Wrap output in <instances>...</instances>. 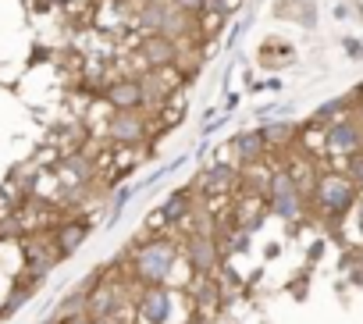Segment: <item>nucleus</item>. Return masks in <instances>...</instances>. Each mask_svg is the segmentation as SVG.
<instances>
[{
	"instance_id": "nucleus-1",
	"label": "nucleus",
	"mask_w": 363,
	"mask_h": 324,
	"mask_svg": "<svg viewBox=\"0 0 363 324\" xmlns=\"http://www.w3.org/2000/svg\"><path fill=\"white\" fill-rule=\"evenodd\" d=\"M174 267H178V246L171 239H164V235L146 239L132 253V274L139 281H146V285H167Z\"/></svg>"
},
{
	"instance_id": "nucleus-2",
	"label": "nucleus",
	"mask_w": 363,
	"mask_h": 324,
	"mask_svg": "<svg viewBox=\"0 0 363 324\" xmlns=\"http://www.w3.org/2000/svg\"><path fill=\"white\" fill-rule=\"evenodd\" d=\"M313 203L320 207V214L328 218H342L345 211L356 207V186L338 175V172H324L317 182H313Z\"/></svg>"
},
{
	"instance_id": "nucleus-3",
	"label": "nucleus",
	"mask_w": 363,
	"mask_h": 324,
	"mask_svg": "<svg viewBox=\"0 0 363 324\" xmlns=\"http://www.w3.org/2000/svg\"><path fill=\"white\" fill-rule=\"evenodd\" d=\"M267 203H271V214H278L281 221H299V218H303V193H299L296 179H292L285 168L271 172Z\"/></svg>"
},
{
	"instance_id": "nucleus-4",
	"label": "nucleus",
	"mask_w": 363,
	"mask_h": 324,
	"mask_svg": "<svg viewBox=\"0 0 363 324\" xmlns=\"http://www.w3.org/2000/svg\"><path fill=\"white\" fill-rule=\"evenodd\" d=\"M324 150L328 153H342V157L363 150V125H359V118L356 114H342L331 125H324Z\"/></svg>"
},
{
	"instance_id": "nucleus-5",
	"label": "nucleus",
	"mask_w": 363,
	"mask_h": 324,
	"mask_svg": "<svg viewBox=\"0 0 363 324\" xmlns=\"http://www.w3.org/2000/svg\"><path fill=\"white\" fill-rule=\"evenodd\" d=\"M174 310V296L167 285H150L139 299H135V317L143 324H167Z\"/></svg>"
},
{
	"instance_id": "nucleus-6",
	"label": "nucleus",
	"mask_w": 363,
	"mask_h": 324,
	"mask_svg": "<svg viewBox=\"0 0 363 324\" xmlns=\"http://www.w3.org/2000/svg\"><path fill=\"white\" fill-rule=\"evenodd\" d=\"M186 260H189V267H193L196 274H214L218 264H221V250H218L214 235L193 232V235L186 239Z\"/></svg>"
},
{
	"instance_id": "nucleus-7",
	"label": "nucleus",
	"mask_w": 363,
	"mask_h": 324,
	"mask_svg": "<svg viewBox=\"0 0 363 324\" xmlns=\"http://www.w3.org/2000/svg\"><path fill=\"white\" fill-rule=\"evenodd\" d=\"M107 135L118 146H139L146 139V118L139 111H114L107 121Z\"/></svg>"
},
{
	"instance_id": "nucleus-8",
	"label": "nucleus",
	"mask_w": 363,
	"mask_h": 324,
	"mask_svg": "<svg viewBox=\"0 0 363 324\" xmlns=\"http://www.w3.org/2000/svg\"><path fill=\"white\" fill-rule=\"evenodd\" d=\"M139 57L150 68H178V43L164 33H150L139 43Z\"/></svg>"
},
{
	"instance_id": "nucleus-9",
	"label": "nucleus",
	"mask_w": 363,
	"mask_h": 324,
	"mask_svg": "<svg viewBox=\"0 0 363 324\" xmlns=\"http://www.w3.org/2000/svg\"><path fill=\"white\" fill-rule=\"evenodd\" d=\"M57 264V250H54V239H33L26 242V278L29 281H43Z\"/></svg>"
},
{
	"instance_id": "nucleus-10",
	"label": "nucleus",
	"mask_w": 363,
	"mask_h": 324,
	"mask_svg": "<svg viewBox=\"0 0 363 324\" xmlns=\"http://www.w3.org/2000/svg\"><path fill=\"white\" fill-rule=\"evenodd\" d=\"M104 100L114 107V111H139L146 104V89H143V79H118L104 89Z\"/></svg>"
},
{
	"instance_id": "nucleus-11",
	"label": "nucleus",
	"mask_w": 363,
	"mask_h": 324,
	"mask_svg": "<svg viewBox=\"0 0 363 324\" xmlns=\"http://www.w3.org/2000/svg\"><path fill=\"white\" fill-rule=\"evenodd\" d=\"M50 239H54V250H57V257H72L86 239H89V221H65V225H57L54 232H50Z\"/></svg>"
},
{
	"instance_id": "nucleus-12",
	"label": "nucleus",
	"mask_w": 363,
	"mask_h": 324,
	"mask_svg": "<svg viewBox=\"0 0 363 324\" xmlns=\"http://www.w3.org/2000/svg\"><path fill=\"white\" fill-rule=\"evenodd\" d=\"M232 153H235V160H239L242 168H250V164H257V160H264L267 146H264L260 132L250 128V132H239V135L232 139Z\"/></svg>"
},
{
	"instance_id": "nucleus-13",
	"label": "nucleus",
	"mask_w": 363,
	"mask_h": 324,
	"mask_svg": "<svg viewBox=\"0 0 363 324\" xmlns=\"http://www.w3.org/2000/svg\"><path fill=\"white\" fill-rule=\"evenodd\" d=\"M239 182V172H235V164H228V160H221V164H214V168H207L203 175H200V189L203 193H228L232 186Z\"/></svg>"
},
{
	"instance_id": "nucleus-14",
	"label": "nucleus",
	"mask_w": 363,
	"mask_h": 324,
	"mask_svg": "<svg viewBox=\"0 0 363 324\" xmlns=\"http://www.w3.org/2000/svg\"><path fill=\"white\" fill-rule=\"evenodd\" d=\"M160 218L167 221V225H178V221H186L189 214H193V186H186V189H174L160 207Z\"/></svg>"
},
{
	"instance_id": "nucleus-15",
	"label": "nucleus",
	"mask_w": 363,
	"mask_h": 324,
	"mask_svg": "<svg viewBox=\"0 0 363 324\" xmlns=\"http://www.w3.org/2000/svg\"><path fill=\"white\" fill-rule=\"evenodd\" d=\"M257 132H260V139H264V146H267V150H285V146H289V143H292V139L299 135V128H296V125H292L289 118H278V121H264V125H260Z\"/></svg>"
},
{
	"instance_id": "nucleus-16",
	"label": "nucleus",
	"mask_w": 363,
	"mask_h": 324,
	"mask_svg": "<svg viewBox=\"0 0 363 324\" xmlns=\"http://www.w3.org/2000/svg\"><path fill=\"white\" fill-rule=\"evenodd\" d=\"M36 285H40V281H29V278H26V281H18V285L8 292L4 306H0V320H8L11 313H18V310H22V306H26V303L36 296Z\"/></svg>"
},
{
	"instance_id": "nucleus-17",
	"label": "nucleus",
	"mask_w": 363,
	"mask_h": 324,
	"mask_svg": "<svg viewBox=\"0 0 363 324\" xmlns=\"http://www.w3.org/2000/svg\"><path fill=\"white\" fill-rule=\"evenodd\" d=\"M61 175L68 179V182H89V175H93V164L86 160V153H68L65 160H61Z\"/></svg>"
},
{
	"instance_id": "nucleus-18",
	"label": "nucleus",
	"mask_w": 363,
	"mask_h": 324,
	"mask_svg": "<svg viewBox=\"0 0 363 324\" xmlns=\"http://www.w3.org/2000/svg\"><path fill=\"white\" fill-rule=\"evenodd\" d=\"M352 100H356V96H335V100H328V104H320V107L313 111V125H331L335 118H342V114H349V107H352Z\"/></svg>"
},
{
	"instance_id": "nucleus-19",
	"label": "nucleus",
	"mask_w": 363,
	"mask_h": 324,
	"mask_svg": "<svg viewBox=\"0 0 363 324\" xmlns=\"http://www.w3.org/2000/svg\"><path fill=\"white\" fill-rule=\"evenodd\" d=\"M200 278H203V281H200L196 292H193V296H196V306H200L203 313H214L218 303H221V289L211 281V274H200Z\"/></svg>"
},
{
	"instance_id": "nucleus-20",
	"label": "nucleus",
	"mask_w": 363,
	"mask_h": 324,
	"mask_svg": "<svg viewBox=\"0 0 363 324\" xmlns=\"http://www.w3.org/2000/svg\"><path fill=\"white\" fill-rule=\"evenodd\" d=\"M345 179H349L356 189H363V150H356V153L345 157Z\"/></svg>"
},
{
	"instance_id": "nucleus-21",
	"label": "nucleus",
	"mask_w": 363,
	"mask_h": 324,
	"mask_svg": "<svg viewBox=\"0 0 363 324\" xmlns=\"http://www.w3.org/2000/svg\"><path fill=\"white\" fill-rule=\"evenodd\" d=\"M171 4H174L178 11H186L189 18H196V15H203V11L211 8V0H171Z\"/></svg>"
},
{
	"instance_id": "nucleus-22",
	"label": "nucleus",
	"mask_w": 363,
	"mask_h": 324,
	"mask_svg": "<svg viewBox=\"0 0 363 324\" xmlns=\"http://www.w3.org/2000/svg\"><path fill=\"white\" fill-rule=\"evenodd\" d=\"M61 324H100V320H96V317H93L89 310H75V313H68V317H65Z\"/></svg>"
},
{
	"instance_id": "nucleus-23",
	"label": "nucleus",
	"mask_w": 363,
	"mask_h": 324,
	"mask_svg": "<svg viewBox=\"0 0 363 324\" xmlns=\"http://www.w3.org/2000/svg\"><path fill=\"white\" fill-rule=\"evenodd\" d=\"M342 47H345V54H349V57H356V61H363V47H359L356 40H342Z\"/></svg>"
},
{
	"instance_id": "nucleus-24",
	"label": "nucleus",
	"mask_w": 363,
	"mask_h": 324,
	"mask_svg": "<svg viewBox=\"0 0 363 324\" xmlns=\"http://www.w3.org/2000/svg\"><path fill=\"white\" fill-rule=\"evenodd\" d=\"M100 324H128V317L118 310V313H107V317H100Z\"/></svg>"
},
{
	"instance_id": "nucleus-25",
	"label": "nucleus",
	"mask_w": 363,
	"mask_h": 324,
	"mask_svg": "<svg viewBox=\"0 0 363 324\" xmlns=\"http://www.w3.org/2000/svg\"><path fill=\"white\" fill-rule=\"evenodd\" d=\"M356 118H359V125H363V93H359V111H356Z\"/></svg>"
},
{
	"instance_id": "nucleus-26",
	"label": "nucleus",
	"mask_w": 363,
	"mask_h": 324,
	"mask_svg": "<svg viewBox=\"0 0 363 324\" xmlns=\"http://www.w3.org/2000/svg\"><path fill=\"white\" fill-rule=\"evenodd\" d=\"M178 324H200V320H178Z\"/></svg>"
}]
</instances>
